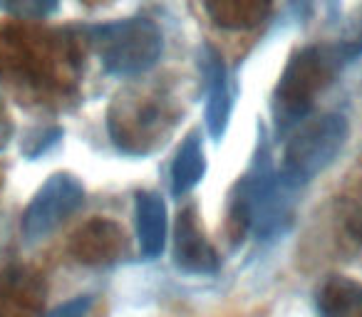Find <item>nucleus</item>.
<instances>
[{"label": "nucleus", "mask_w": 362, "mask_h": 317, "mask_svg": "<svg viewBox=\"0 0 362 317\" xmlns=\"http://www.w3.org/2000/svg\"><path fill=\"white\" fill-rule=\"evenodd\" d=\"M320 317H362V282L332 275L317 290Z\"/></svg>", "instance_id": "13"}, {"label": "nucleus", "mask_w": 362, "mask_h": 317, "mask_svg": "<svg viewBox=\"0 0 362 317\" xmlns=\"http://www.w3.org/2000/svg\"><path fill=\"white\" fill-rule=\"evenodd\" d=\"M40 290L23 273L0 277V317H33Z\"/></svg>", "instance_id": "15"}, {"label": "nucleus", "mask_w": 362, "mask_h": 317, "mask_svg": "<svg viewBox=\"0 0 362 317\" xmlns=\"http://www.w3.org/2000/svg\"><path fill=\"white\" fill-rule=\"evenodd\" d=\"M127 251L124 231L110 218H92L72 236L70 253L77 263L92 268L112 265Z\"/></svg>", "instance_id": "9"}, {"label": "nucleus", "mask_w": 362, "mask_h": 317, "mask_svg": "<svg viewBox=\"0 0 362 317\" xmlns=\"http://www.w3.org/2000/svg\"><path fill=\"white\" fill-rule=\"evenodd\" d=\"M136 236H139L141 256L154 261L166 246V206L159 193L141 191L134 203Z\"/></svg>", "instance_id": "11"}, {"label": "nucleus", "mask_w": 362, "mask_h": 317, "mask_svg": "<svg viewBox=\"0 0 362 317\" xmlns=\"http://www.w3.org/2000/svg\"><path fill=\"white\" fill-rule=\"evenodd\" d=\"M335 47L345 62H350V60H355L357 55H362V6L352 13L350 23H347L345 37H342Z\"/></svg>", "instance_id": "17"}, {"label": "nucleus", "mask_w": 362, "mask_h": 317, "mask_svg": "<svg viewBox=\"0 0 362 317\" xmlns=\"http://www.w3.org/2000/svg\"><path fill=\"white\" fill-rule=\"evenodd\" d=\"M92 45L107 72L134 77L144 75L159 62L164 40L154 23L144 18H129L97 28L92 32Z\"/></svg>", "instance_id": "4"}, {"label": "nucleus", "mask_w": 362, "mask_h": 317, "mask_svg": "<svg viewBox=\"0 0 362 317\" xmlns=\"http://www.w3.org/2000/svg\"><path fill=\"white\" fill-rule=\"evenodd\" d=\"M298 186L288 184L276 174L268 159H258L256 167L238 181L233 196V218L256 238H273L288 228L293 218V191Z\"/></svg>", "instance_id": "2"}, {"label": "nucleus", "mask_w": 362, "mask_h": 317, "mask_svg": "<svg viewBox=\"0 0 362 317\" xmlns=\"http://www.w3.org/2000/svg\"><path fill=\"white\" fill-rule=\"evenodd\" d=\"M347 139V121L342 114H320L313 119H300L288 136L283 149L281 177L293 186L313 181L322 174Z\"/></svg>", "instance_id": "3"}, {"label": "nucleus", "mask_w": 362, "mask_h": 317, "mask_svg": "<svg viewBox=\"0 0 362 317\" xmlns=\"http://www.w3.org/2000/svg\"><path fill=\"white\" fill-rule=\"evenodd\" d=\"M204 72H206V80H209L206 126H209V134H211L214 139H221V136L226 134L228 119H231L233 95H231V87H228L226 67H223L221 57H218L214 50L206 52Z\"/></svg>", "instance_id": "10"}, {"label": "nucleus", "mask_w": 362, "mask_h": 317, "mask_svg": "<svg viewBox=\"0 0 362 317\" xmlns=\"http://www.w3.org/2000/svg\"><path fill=\"white\" fill-rule=\"evenodd\" d=\"M174 263L176 268L194 275H214L221 268V258L199 226V216L194 208H184L179 213L174 231Z\"/></svg>", "instance_id": "8"}, {"label": "nucleus", "mask_w": 362, "mask_h": 317, "mask_svg": "<svg viewBox=\"0 0 362 317\" xmlns=\"http://www.w3.org/2000/svg\"><path fill=\"white\" fill-rule=\"evenodd\" d=\"M90 307H92V295H77L72 300L57 305L55 310H50L42 317H87Z\"/></svg>", "instance_id": "18"}, {"label": "nucleus", "mask_w": 362, "mask_h": 317, "mask_svg": "<svg viewBox=\"0 0 362 317\" xmlns=\"http://www.w3.org/2000/svg\"><path fill=\"white\" fill-rule=\"evenodd\" d=\"M206 174V156L202 149L199 134H189L184 144L176 151V159L171 164V191L174 196H187Z\"/></svg>", "instance_id": "14"}, {"label": "nucleus", "mask_w": 362, "mask_h": 317, "mask_svg": "<svg viewBox=\"0 0 362 317\" xmlns=\"http://www.w3.org/2000/svg\"><path fill=\"white\" fill-rule=\"evenodd\" d=\"M85 203V189L72 174L50 177L23 213V236L30 243L47 238L65 218H70Z\"/></svg>", "instance_id": "6"}, {"label": "nucleus", "mask_w": 362, "mask_h": 317, "mask_svg": "<svg viewBox=\"0 0 362 317\" xmlns=\"http://www.w3.org/2000/svg\"><path fill=\"white\" fill-rule=\"evenodd\" d=\"M3 11L21 20H40L57 8V0H0Z\"/></svg>", "instance_id": "16"}, {"label": "nucleus", "mask_w": 362, "mask_h": 317, "mask_svg": "<svg viewBox=\"0 0 362 317\" xmlns=\"http://www.w3.org/2000/svg\"><path fill=\"white\" fill-rule=\"evenodd\" d=\"M174 119L169 107L161 97L119 95L110 112V134L115 144L127 154H146L159 141H164L166 131Z\"/></svg>", "instance_id": "5"}, {"label": "nucleus", "mask_w": 362, "mask_h": 317, "mask_svg": "<svg viewBox=\"0 0 362 317\" xmlns=\"http://www.w3.org/2000/svg\"><path fill=\"white\" fill-rule=\"evenodd\" d=\"M55 65L45 37L13 25H0V77H18L25 82H42Z\"/></svg>", "instance_id": "7"}, {"label": "nucleus", "mask_w": 362, "mask_h": 317, "mask_svg": "<svg viewBox=\"0 0 362 317\" xmlns=\"http://www.w3.org/2000/svg\"><path fill=\"white\" fill-rule=\"evenodd\" d=\"M211 20L228 30H251L261 25L273 8V0H204Z\"/></svg>", "instance_id": "12"}, {"label": "nucleus", "mask_w": 362, "mask_h": 317, "mask_svg": "<svg viewBox=\"0 0 362 317\" xmlns=\"http://www.w3.org/2000/svg\"><path fill=\"white\" fill-rule=\"evenodd\" d=\"M342 62L335 45H313L291 57L273 95V114L281 129L305 119L315 97L330 85Z\"/></svg>", "instance_id": "1"}]
</instances>
